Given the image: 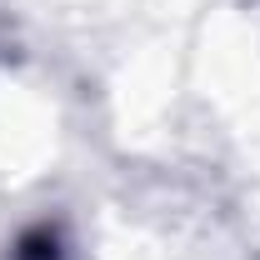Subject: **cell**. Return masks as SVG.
Here are the masks:
<instances>
[{"instance_id":"cell-1","label":"cell","mask_w":260,"mask_h":260,"mask_svg":"<svg viewBox=\"0 0 260 260\" xmlns=\"http://www.w3.org/2000/svg\"><path fill=\"white\" fill-rule=\"evenodd\" d=\"M70 255H75V240L60 215H40L30 225H20L0 250V260H70Z\"/></svg>"}]
</instances>
